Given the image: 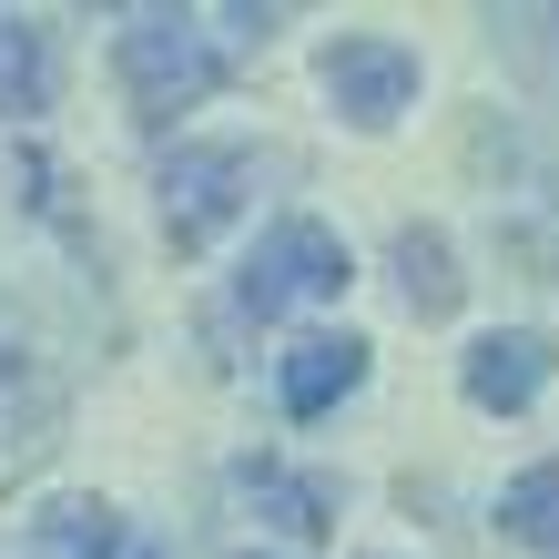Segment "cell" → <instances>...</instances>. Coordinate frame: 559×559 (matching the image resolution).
I'll return each instance as SVG.
<instances>
[{
    "label": "cell",
    "mask_w": 559,
    "mask_h": 559,
    "mask_svg": "<svg viewBox=\"0 0 559 559\" xmlns=\"http://www.w3.org/2000/svg\"><path fill=\"white\" fill-rule=\"evenodd\" d=\"M346 235L336 224H316V214H285V224H265V245L245 254V275H235V306L265 325V316H285V306H316V295H346Z\"/></svg>",
    "instance_id": "cell-1"
},
{
    "label": "cell",
    "mask_w": 559,
    "mask_h": 559,
    "mask_svg": "<svg viewBox=\"0 0 559 559\" xmlns=\"http://www.w3.org/2000/svg\"><path fill=\"white\" fill-rule=\"evenodd\" d=\"M224 82V51L204 41V21L193 11H133L122 21V92L163 122L183 103H204V92Z\"/></svg>",
    "instance_id": "cell-2"
},
{
    "label": "cell",
    "mask_w": 559,
    "mask_h": 559,
    "mask_svg": "<svg viewBox=\"0 0 559 559\" xmlns=\"http://www.w3.org/2000/svg\"><path fill=\"white\" fill-rule=\"evenodd\" d=\"M163 245L174 254H204L224 224L245 214V193H254V153L245 143H174L163 153Z\"/></svg>",
    "instance_id": "cell-3"
},
{
    "label": "cell",
    "mask_w": 559,
    "mask_h": 559,
    "mask_svg": "<svg viewBox=\"0 0 559 559\" xmlns=\"http://www.w3.org/2000/svg\"><path fill=\"white\" fill-rule=\"evenodd\" d=\"M325 103H336L346 122H397L407 103H417V51L407 41H377V31H346V41H325Z\"/></svg>",
    "instance_id": "cell-4"
},
{
    "label": "cell",
    "mask_w": 559,
    "mask_h": 559,
    "mask_svg": "<svg viewBox=\"0 0 559 559\" xmlns=\"http://www.w3.org/2000/svg\"><path fill=\"white\" fill-rule=\"evenodd\" d=\"M51 448H61V377H51L31 346L0 336V488L31 478Z\"/></svg>",
    "instance_id": "cell-5"
},
{
    "label": "cell",
    "mask_w": 559,
    "mask_h": 559,
    "mask_svg": "<svg viewBox=\"0 0 559 559\" xmlns=\"http://www.w3.org/2000/svg\"><path fill=\"white\" fill-rule=\"evenodd\" d=\"M549 377H559V346L539 336V325H499V336H478V346H468V367H457L468 407H499V417H519Z\"/></svg>",
    "instance_id": "cell-6"
},
{
    "label": "cell",
    "mask_w": 559,
    "mask_h": 559,
    "mask_svg": "<svg viewBox=\"0 0 559 559\" xmlns=\"http://www.w3.org/2000/svg\"><path fill=\"white\" fill-rule=\"evenodd\" d=\"M356 386H367V336H295L285 367H275L285 417H325L336 397H356Z\"/></svg>",
    "instance_id": "cell-7"
},
{
    "label": "cell",
    "mask_w": 559,
    "mask_h": 559,
    "mask_svg": "<svg viewBox=\"0 0 559 559\" xmlns=\"http://www.w3.org/2000/svg\"><path fill=\"white\" fill-rule=\"evenodd\" d=\"M397 295H407L417 325H448V316H457L468 275H457V245L438 235V224H407V235H397Z\"/></svg>",
    "instance_id": "cell-8"
},
{
    "label": "cell",
    "mask_w": 559,
    "mask_h": 559,
    "mask_svg": "<svg viewBox=\"0 0 559 559\" xmlns=\"http://www.w3.org/2000/svg\"><path fill=\"white\" fill-rule=\"evenodd\" d=\"M51 92H61V72H51L41 21H11V11H0V122H41Z\"/></svg>",
    "instance_id": "cell-9"
},
{
    "label": "cell",
    "mask_w": 559,
    "mask_h": 559,
    "mask_svg": "<svg viewBox=\"0 0 559 559\" xmlns=\"http://www.w3.org/2000/svg\"><path fill=\"white\" fill-rule=\"evenodd\" d=\"M245 499H254V519H275L285 539H325L336 530V488L325 478H285V468H265V457H245Z\"/></svg>",
    "instance_id": "cell-10"
},
{
    "label": "cell",
    "mask_w": 559,
    "mask_h": 559,
    "mask_svg": "<svg viewBox=\"0 0 559 559\" xmlns=\"http://www.w3.org/2000/svg\"><path fill=\"white\" fill-rule=\"evenodd\" d=\"M31 559H122V519L103 499H51L31 519Z\"/></svg>",
    "instance_id": "cell-11"
},
{
    "label": "cell",
    "mask_w": 559,
    "mask_h": 559,
    "mask_svg": "<svg viewBox=\"0 0 559 559\" xmlns=\"http://www.w3.org/2000/svg\"><path fill=\"white\" fill-rule=\"evenodd\" d=\"M488 41L530 92H559V11H488Z\"/></svg>",
    "instance_id": "cell-12"
},
{
    "label": "cell",
    "mask_w": 559,
    "mask_h": 559,
    "mask_svg": "<svg viewBox=\"0 0 559 559\" xmlns=\"http://www.w3.org/2000/svg\"><path fill=\"white\" fill-rule=\"evenodd\" d=\"M499 530L519 549H559V457H539V468H519L499 488Z\"/></svg>",
    "instance_id": "cell-13"
}]
</instances>
